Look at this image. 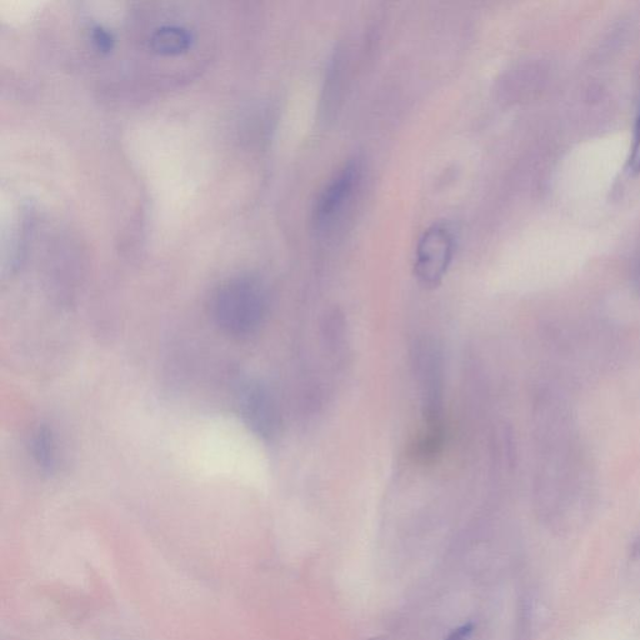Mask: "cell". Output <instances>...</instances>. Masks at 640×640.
Wrapping results in <instances>:
<instances>
[{
  "instance_id": "6da1fadb",
  "label": "cell",
  "mask_w": 640,
  "mask_h": 640,
  "mask_svg": "<svg viewBox=\"0 0 640 640\" xmlns=\"http://www.w3.org/2000/svg\"><path fill=\"white\" fill-rule=\"evenodd\" d=\"M269 308L264 283L254 275L229 278L214 290L210 314L215 324L230 337L243 339L258 332Z\"/></svg>"
},
{
  "instance_id": "7a4b0ae2",
  "label": "cell",
  "mask_w": 640,
  "mask_h": 640,
  "mask_svg": "<svg viewBox=\"0 0 640 640\" xmlns=\"http://www.w3.org/2000/svg\"><path fill=\"white\" fill-rule=\"evenodd\" d=\"M414 365L422 392L424 429H445L443 358L437 345L429 340L415 345Z\"/></svg>"
},
{
  "instance_id": "3957f363",
  "label": "cell",
  "mask_w": 640,
  "mask_h": 640,
  "mask_svg": "<svg viewBox=\"0 0 640 640\" xmlns=\"http://www.w3.org/2000/svg\"><path fill=\"white\" fill-rule=\"evenodd\" d=\"M455 250L452 230L445 224H434L420 238L415 255L414 272L425 287H437L447 274Z\"/></svg>"
},
{
  "instance_id": "277c9868",
  "label": "cell",
  "mask_w": 640,
  "mask_h": 640,
  "mask_svg": "<svg viewBox=\"0 0 640 640\" xmlns=\"http://www.w3.org/2000/svg\"><path fill=\"white\" fill-rule=\"evenodd\" d=\"M240 417L247 427L264 440H272L282 427V415L277 400L265 385L258 382L243 384L238 393Z\"/></svg>"
},
{
  "instance_id": "5b68a950",
  "label": "cell",
  "mask_w": 640,
  "mask_h": 640,
  "mask_svg": "<svg viewBox=\"0 0 640 640\" xmlns=\"http://www.w3.org/2000/svg\"><path fill=\"white\" fill-rule=\"evenodd\" d=\"M362 165L353 160L344 165L319 195L314 209V220L319 228L333 225L347 209L359 187Z\"/></svg>"
},
{
  "instance_id": "8992f818",
  "label": "cell",
  "mask_w": 640,
  "mask_h": 640,
  "mask_svg": "<svg viewBox=\"0 0 640 640\" xmlns=\"http://www.w3.org/2000/svg\"><path fill=\"white\" fill-rule=\"evenodd\" d=\"M192 34L182 25L167 24L154 30L150 44L155 52L174 55L185 52L192 44Z\"/></svg>"
},
{
  "instance_id": "52a82bcc",
  "label": "cell",
  "mask_w": 640,
  "mask_h": 640,
  "mask_svg": "<svg viewBox=\"0 0 640 640\" xmlns=\"http://www.w3.org/2000/svg\"><path fill=\"white\" fill-rule=\"evenodd\" d=\"M30 448H32L33 458L40 468L47 473H53L57 468V442H55L52 429L45 427H39L35 430L30 442Z\"/></svg>"
},
{
  "instance_id": "ba28073f",
  "label": "cell",
  "mask_w": 640,
  "mask_h": 640,
  "mask_svg": "<svg viewBox=\"0 0 640 640\" xmlns=\"http://www.w3.org/2000/svg\"><path fill=\"white\" fill-rule=\"evenodd\" d=\"M628 172L632 175L640 174V107L635 119L632 149L628 159Z\"/></svg>"
},
{
  "instance_id": "9c48e42d",
  "label": "cell",
  "mask_w": 640,
  "mask_h": 640,
  "mask_svg": "<svg viewBox=\"0 0 640 640\" xmlns=\"http://www.w3.org/2000/svg\"><path fill=\"white\" fill-rule=\"evenodd\" d=\"M93 43L95 47L102 52H109L113 48L114 38L112 33L108 32V29L103 27H95L92 33Z\"/></svg>"
},
{
  "instance_id": "30bf717a",
  "label": "cell",
  "mask_w": 640,
  "mask_h": 640,
  "mask_svg": "<svg viewBox=\"0 0 640 640\" xmlns=\"http://www.w3.org/2000/svg\"><path fill=\"white\" fill-rule=\"evenodd\" d=\"M469 633H470V628L463 627L458 630H455V633L450 635L448 640H464L465 638H467V634Z\"/></svg>"
},
{
  "instance_id": "8fae6325",
  "label": "cell",
  "mask_w": 640,
  "mask_h": 640,
  "mask_svg": "<svg viewBox=\"0 0 640 640\" xmlns=\"http://www.w3.org/2000/svg\"><path fill=\"white\" fill-rule=\"evenodd\" d=\"M639 278H640V274H639Z\"/></svg>"
}]
</instances>
